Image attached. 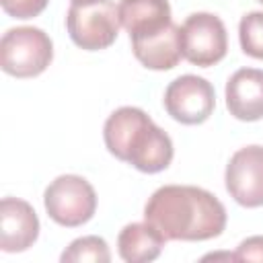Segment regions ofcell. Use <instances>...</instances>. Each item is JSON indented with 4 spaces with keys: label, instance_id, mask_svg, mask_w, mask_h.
Instances as JSON below:
<instances>
[{
    "label": "cell",
    "instance_id": "6da1fadb",
    "mask_svg": "<svg viewBox=\"0 0 263 263\" xmlns=\"http://www.w3.org/2000/svg\"><path fill=\"white\" fill-rule=\"evenodd\" d=\"M144 220L166 240H210L224 232L226 208L201 187L164 185L148 197Z\"/></svg>",
    "mask_w": 263,
    "mask_h": 263
},
{
    "label": "cell",
    "instance_id": "7a4b0ae2",
    "mask_svg": "<svg viewBox=\"0 0 263 263\" xmlns=\"http://www.w3.org/2000/svg\"><path fill=\"white\" fill-rule=\"evenodd\" d=\"M103 140L115 158L148 175L164 171L175 156L171 136L140 107L115 109L105 121Z\"/></svg>",
    "mask_w": 263,
    "mask_h": 263
},
{
    "label": "cell",
    "instance_id": "3957f363",
    "mask_svg": "<svg viewBox=\"0 0 263 263\" xmlns=\"http://www.w3.org/2000/svg\"><path fill=\"white\" fill-rule=\"evenodd\" d=\"M53 60V43L39 27H12L0 39V66L14 78H33Z\"/></svg>",
    "mask_w": 263,
    "mask_h": 263
},
{
    "label": "cell",
    "instance_id": "277c9868",
    "mask_svg": "<svg viewBox=\"0 0 263 263\" xmlns=\"http://www.w3.org/2000/svg\"><path fill=\"white\" fill-rule=\"evenodd\" d=\"M119 8L113 0H97L90 4H70L66 29L70 39L86 51L107 49L119 33Z\"/></svg>",
    "mask_w": 263,
    "mask_h": 263
},
{
    "label": "cell",
    "instance_id": "5b68a950",
    "mask_svg": "<svg viewBox=\"0 0 263 263\" xmlns=\"http://www.w3.org/2000/svg\"><path fill=\"white\" fill-rule=\"evenodd\" d=\"M43 205L47 216L66 228L86 224L97 212L95 187L80 175L55 177L43 193Z\"/></svg>",
    "mask_w": 263,
    "mask_h": 263
},
{
    "label": "cell",
    "instance_id": "8992f818",
    "mask_svg": "<svg viewBox=\"0 0 263 263\" xmlns=\"http://www.w3.org/2000/svg\"><path fill=\"white\" fill-rule=\"evenodd\" d=\"M183 58L193 66H214L228 51V35L220 16L212 12H193L181 25Z\"/></svg>",
    "mask_w": 263,
    "mask_h": 263
},
{
    "label": "cell",
    "instance_id": "52a82bcc",
    "mask_svg": "<svg viewBox=\"0 0 263 263\" xmlns=\"http://www.w3.org/2000/svg\"><path fill=\"white\" fill-rule=\"evenodd\" d=\"M164 109L166 113L185 125H197L210 119L216 107L214 86L195 74H183L175 78L164 90Z\"/></svg>",
    "mask_w": 263,
    "mask_h": 263
},
{
    "label": "cell",
    "instance_id": "ba28073f",
    "mask_svg": "<svg viewBox=\"0 0 263 263\" xmlns=\"http://www.w3.org/2000/svg\"><path fill=\"white\" fill-rule=\"evenodd\" d=\"M230 197L242 208L263 205V146L253 144L236 150L224 171Z\"/></svg>",
    "mask_w": 263,
    "mask_h": 263
},
{
    "label": "cell",
    "instance_id": "9c48e42d",
    "mask_svg": "<svg viewBox=\"0 0 263 263\" xmlns=\"http://www.w3.org/2000/svg\"><path fill=\"white\" fill-rule=\"evenodd\" d=\"M39 236V218L33 205L21 197H2L0 201V249L21 253L33 247Z\"/></svg>",
    "mask_w": 263,
    "mask_h": 263
},
{
    "label": "cell",
    "instance_id": "30bf717a",
    "mask_svg": "<svg viewBox=\"0 0 263 263\" xmlns=\"http://www.w3.org/2000/svg\"><path fill=\"white\" fill-rule=\"evenodd\" d=\"M226 107L240 121L263 119V70H236L226 82Z\"/></svg>",
    "mask_w": 263,
    "mask_h": 263
},
{
    "label": "cell",
    "instance_id": "8fae6325",
    "mask_svg": "<svg viewBox=\"0 0 263 263\" xmlns=\"http://www.w3.org/2000/svg\"><path fill=\"white\" fill-rule=\"evenodd\" d=\"M132 51L136 60L148 70H171L183 58L181 27L171 23L154 35L132 39Z\"/></svg>",
    "mask_w": 263,
    "mask_h": 263
},
{
    "label": "cell",
    "instance_id": "7c38bea8",
    "mask_svg": "<svg viewBox=\"0 0 263 263\" xmlns=\"http://www.w3.org/2000/svg\"><path fill=\"white\" fill-rule=\"evenodd\" d=\"M117 8L121 27L129 33V39L154 35L173 23L168 0H121Z\"/></svg>",
    "mask_w": 263,
    "mask_h": 263
},
{
    "label": "cell",
    "instance_id": "4fadbf2b",
    "mask_svg": "<svg viewBox=\"0 0 263 263\" xmlns=\"http://www.w3.org/2000/svg\"><path fill=\"white\" fill-rule=\"evenodd\" d=\"M166 238L146 220L123 226L117 236V253L125 263H148L158 259Z\"/></svg>",
    "mask_w": 263,
    "mask_h": 263
},
{
    "label": "cell",
    "instance_id": "5bb4252c",
    "mask_svg": "<svg viewBox=\"0 0 263 263\" xmlns=\"http://www.w3.org/2000/svg\"><path fill=\"white\" fill-rule=\"evenodd\" d=\"M64 263H109L111 253L109 245L105 238L90 234V236H80L68 245V249L60 257Z\"/></svg>",
    "mask_w": 263,
    "mask_h": 263
},
{
    "label": "cell",
    "instance_id": "9a60e30c",
    "mask_svg": "<svg viewBox=\"0 0 263 263\" xmlns=\"http://www.w3.org/2000/svg\"><path fill=\"white\" fill-rule=\"evenodd\" d=\"M238 39L247 55L263 60V10H251L240 18Z\"/></svg>",
    "mask_w": 263,
    "mask_h": 263
},
{
    "label": "cell",
    "instance_id": "2e32d148",
    "mask_svg": "<svg viewBox=\"0 0 263 263\" xmlns=\"http://www.w3.org/2000/svg\"><path fill=\"white\" fill-rule=\"evenodd\" d=\"M49 0H0L2 10L12 18H33L45 10Z\"/></svg>",
    "mask_w": 263,
    "mask_h": 263
},
{
    "label": "cell",
    "instance_id": "e0dca14e",
    "mask_svg": "<svg viewBox=\"0 0 263 263\" xmlns=\"http://www.w3.org/2000/svg\"><path fill=\"white\" fill-rule=\"evenodd\" d=\"M234 257L236 261H263V236L257 234V236L245 238L238 245Z\"/></svg>",
    "mask_w": 263,
    "mask_h": 263
},
{
    "label": "cell",
    "instance_id": "ac0fdd59",
    "mask_svg": "<svg viewBox=\"0 0 263 263\" xmlns=\"http://www.w3.org/2000/svg\"><path fill=\"white\" fill-rule=\"evenodd\" d=\"M203 259H228V261H236L234 253H212V255H205Z\"/></svg>",
    "mask_w": 263,
    "mask_h": 263
},
{
    "label": "cell",
    "instance_id": "d6986e66",
    "mask_svg": "<svg viewBox=\"0 0 263 263\" xmlns=\"http://www.w3.org/2000/svg\"><path fill=\"white\" fill-rule=\"evenodd\" d=\"M74 4H90V2H97V0H72Z\"/></svg>",
    "mask_w": 263,
    "mask_h": 263
},
{
    "label": "cell",
    "instance_id": "ffe728a7",
    "mask_svg": "<svg viewBox=\"0 0 263 263\" xmlns=\"http://www.w3.org/2000/svg\"><path fill=\"white\" fill-rule=\"evenodd\" d=\"M257 2H261V4H263V0H257Z\"/></svg>",
    "mask_w": 263,
    "mask_h": 263
}]
</instances>
